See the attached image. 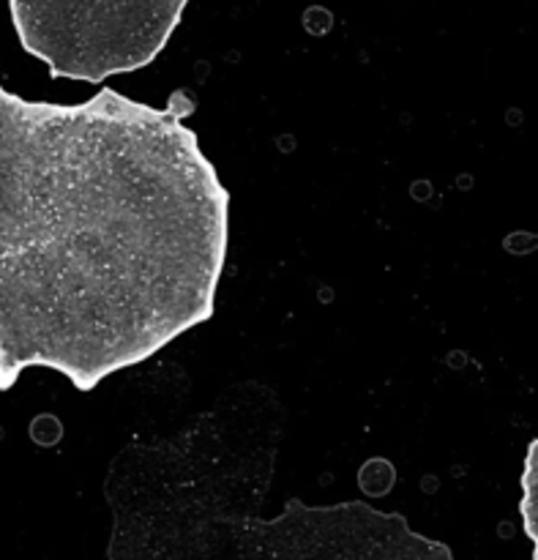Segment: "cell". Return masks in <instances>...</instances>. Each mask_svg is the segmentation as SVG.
Here are the masks:
<instances>
[{
    "label": "cell",
    "instance_id": "cell-4",
    "mask_svg": "<svg viewBox=\"0 0 538 560\" xmlns=\"http://www.w3.org/2000/svg\"><path fill=\"white\" fill-rule=\"evenodd\" d=\"M519 517H523V530L534 545V560H538V438L528 443L523 463V476H519Z\"/></svg>",
    "mask_w": 538,
    "mask_h": 560
},
{
    "label": "cell",
    "instance_id": "cell-1",
    "mask_svg": "<svg viewBox=\"0 0 538 560\" xmlns=\"http://www.w3.org/2000/svg\"><path fill=\"white\" fill-rule=\"evenodd\" d=\"M191 113L186 91L151 107L0 85V392L52 370L91 394L217 315L230 191Z\"/></svg>",
    "mask_w": 538,
    "mask_h": 560
},
{
    "label": "cell",
    "instance_id": "cell-3",
    "mask_svg": "<svg viewBox=\"0 0 538 560\" xmlns=\"http://www.w3.org/2000/svg\"><path fill=\"white\" fill-rule=\"evenodd\" d=\"M252 560H457L452 547L413 528L317 530L288 536Z\"/></svg>",
    "mask_w": 538,
    "mask_h": 560
},
{
    "label": "cell",
    "instance_id": "cell-2",
    "mask_svg": "<svg viewBox=\"0 0 538 560\" xmlns=\"http://www.w3.org/2000/svg\"><path fill=\"white\" fill-rule=\"evenodd\" d=\"M189 0H9L22 49L52 80L102 85L159 58Z\"/></svg>",
    "mask_w": 538,
    "mask_h": 560
}]
</instances>
